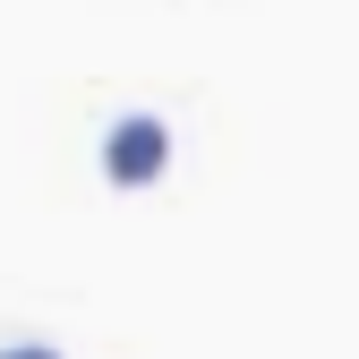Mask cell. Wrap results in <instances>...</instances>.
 Listing matches in <instances>:
<instances>
[{
	"instance_id": "obj_1",
	"label": "cell",
	"mask_w": 359,
	"mask_h": 359,
	"mask_svg": "<svg viewBox=\"0 0 359 359\" xmlns=\"http://www.w3.org/2000/svg\"><path fill=\"white\" fill-rule=\"evenodd\" d=\"M163 154H171V128L154 111H128L111 137H103V171L120 180V189H146V180L163 171Z\"/></svg>"
},
{
	"instance_id": "obj_2",
	"label": "cell",
	"mask_w": 359,
	"mask_h": 359,
	"mask_svg": "<svg viewBox=\"0 0 359 359\" xmlns=\"http://www.w3.org/2000/svg\"><path fill=\"white\" fill-rule=\"evenodd\" d=\"M0 359H52V351H34V342H26V351H0Z\"/></svg>"
}]
</instances>
